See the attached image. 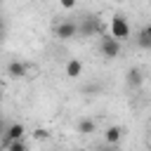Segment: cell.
<instances>
[{
    "instance_id": "3957f363",
    "label": "cell",
    "mask_w": 151,
    "mask_h": 151,
    "mask_svg": "<svg viewBox=\"0 0 151 151\" xmlns=\"http://www.w3.org/2000/svg\"><path fill=\"white\" fill-rule=\"evenodd\" d=\"M109 28H111V35H113L116 40L130 38V26H127V21H125L123 17H113V19L109 21Z\"/></svg>"
},
{
    "instance_id": "9c48e42d",
    "label": "cell",
    "mask_w": 151,
    "mask_h": 151,
    "mask_svg": "<svg viewBox=\"0 0 151 151\" xmlns=\"http://www.w3.org/2000/svg\"><path fill=\"white\" fill-rule=\"evenodd\" d=\"M120 137H123V130H120V127H116V125H111V127L106 130V134H104L106 144H113V146L120 142Z\"/></svg>"
},
{
    "instance_id": "52a82bcc",
    "label": "cell",
    "mask_w": 151,
    "mask_h": 151,
    "mask_svg": "<svg viewBox=\"0 0 151 151\" xmlns=\"http://www.w3.org/2000/svg\"><path fill=\"white\" fill-rule=\"evenodd\" d=\"M125 80H127V85H130V87H134V90H137V87L144 83V76H142V71H139V68H130Z\"/></svg>"
},
{
    "instance_id": "7a4b0ae2",
    "label": "cell",
    "mask_w": 151,
    "mask_h": 151,
    "mask_svg": "<svg viewBox=\"0 0 151 151\" xmlns=\"http://www.w3.org/2000/svg\"><path fill=\"white\" fill-rule=\"evenodd\" d=\"M78 33H80V28H78L76 21H59V24L54 26V35H57L59 40H71V38H76Z\"/></svg>"
},
{
    "instance_id": "2e32d148",
    "label": "cell",
    "mask_w": 151,
    "mask_h": 151,
    "mask_svg": "<svg viewBox=\"0 0 151 151\" xmlns=\"http://www.w3.org/2000/svg\"><path fill=\"white\" fill-rule=\"evenodd\" d=\"M99 151H118V149H116V146H113V144H109V146H106V149H99Z\"/></svg>"
},
{
    "instance_id": "9a60e30c",
    "label": "cell",
    "mask_w": 151,
    "mask_h": 151,
    "mask_svg": "<svg viewBox=\"0 0 151 151\" xmlns=\"http://www.w3.org/2000/svg\"><path fill=\"white\" fill-rule=\"evenodd\" d=\"M142 33H144V35L151 40V24H149V26H144V28H142Z\"/></svg>"
},
{
    "instance_id": "ba28073f",
    "label": "cell",
    "mask_w": 151,
    "mask_h": 151,
    "mask_svg": "<svg viewBox=\"0 0 151 151\" xmlns=\"http://www.w3.org/2000/svg\"><path fill=\"white\" fill-rule=\"evenodd\" d=\"M66 76H68V78H80V76H83V64H80L78 59H71V61L66 64Z\"/></svg>"
},
{
    "instance_id": "277c9868",
    "label": "cell",
    "mask_w": 151,
    "mask_h": 151,
    "mask_svg": "<svg viewBox=\"0 0 151 151\" xmlns=\"http://www.w3.org/2000/svg\"><path fill=\"white\" fill-rule=\"evenodd\" d=\"M24 132H26V127H24L21 123H12V125L7 127V132H5V144H9V142H19V139L24 137Z\"/></svg>"
},
{
    "instance_id": "5bb4252c",
    "label": "cell",
    "mask_w": 151,
    "mask_h": 151,
    "mask_svg": "<svg viewBox=\"0 0 151 151\" xmlns=\"http://www.w3.org/2000/svg\"><path fill=\"white\" fill-rule=\"evenodd\" d=\"M33 137H35V139H45V137H47V130H35Z\"/></svg>"
},
{
    "instance_id": "4fadbf2b",
    "label": "cell",
    "mask_w": 151,
    "mask_h": 151,
    "mask_svg": "<svg viewBox=\"0 0 151 151\" xmlns=\"http://www.w3.org/2000/svg\"><path fill=\"white\" fill-rule=\"evenodd\" d=\"M59 5H61L64 9H73V7H76V0H59Z\"/></svg>"
},
{
    "instance_id": "7c38bea8",
    "label": "cell",
    "mask_w": 151,
    "mask_h": 151,
    "mask_svg": "<svg viewBox=\"0 0 151 151\" xmlns=\"http://www.w3.org/2000/svg\"><path fill=\"white\" fill-rule=\"evenodd\" d=\"M137 45H139V47H144V50H151V40H149L142 31H139V35H137Z\"/></svg>"
},
{
    "instance_id": "8992f818",
    "label": "cell",
    "mask_w": 151,
    "mask_h": 151,
    "mask_svg": "<svg viewBox=\"0 0 151 151\" xmlns=\"http://www.w3.org/2000/svg\"><path fill=\"white\" fill-rule=\"evenodd\" d=\"M7 73L12 76V78H24L26 76V64H21V61H9L7 64Z\"/></svg>"
},
{
    "instance_id": "5b68a950",
    "label": "cell",
    "mask_w": 151,
    "mask_h": 151,
    "mask_svg": "<svg viewBox=\"0 0 151 151\" xmlns=\"http://www.w3.org/2000/svg\"><path fill=\"white\" fill-rule=\"evenodd\" d=\"M78 28H80V35H92L99 28V21H97V17H85L83 24H78Z\"/></svg>"
},
{
    "instance_id": "30bf717a",
    "label": "cell",
    "mask_w": 151,
    "mask_h": 151,
    "mask_svg": "<svg viewBox=\"0 0 151 151\" xmlns=\"http://www.w3.org/2000/svg\"><path fill=\"white\" fill-rule=\"evenodd\" d=\"M94 130H97V123L90 120V118H83V120L78 123V132H80V134H92Z\"/></svg>"
},
{
    "instance_id": "6da1fadb",
    "label": "cell",
    "mask_w": 151,
    "mask_h": 151,
    "mask_svg": "<svg viewBox=\"0 0 151 151\" xmlns=\"http://www.w3.org/2000/svg\"><path fill=\"white\" fill-rule=\"evenodd\" d=\"M99 52H101L106 59H116V57L120 54V40H116L111 33H109V35H101V40H99Z\"/></svg>"
},
{
    "instance_id": "8fae6325",
    "label": "cell",
    "mask_w": 151,
    "mask_h": 151,
    "mask_svg": "<svg viewBox=\"0 0 151 151\" xmlns=\"http://www.w3.org/2000/svg\"><path fill=\"white\" fill-rule=\"evenodd\" d=\"M7 151H28V146H26L24 139H19V142H9L7 144Z\"/></svg>"
}]
</instances>
